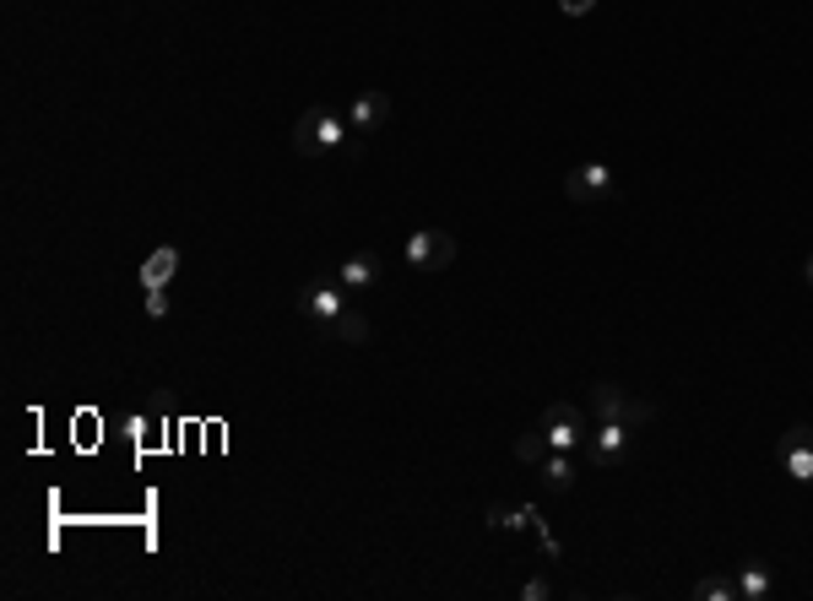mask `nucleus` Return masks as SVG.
<instances>
[{
    "label": "nucleus",
    "mask_w": 813,
    "mask_h": 601,
    "mask_svg": "<svg viewBox=\"0 0 813 601\" xmlns=\"http://www.w3.org/2000/svg\"><path fill=\"white\" fill-rule=\"evenodd\" d=\"M695 601H737V580L732 575H711L695 586Z\"/></svg>",
    "instance_id": "2eb2a0df"
},
{
    "label": "nucleus",
    "mask_w": 813,
    "mask_h": 601,
    "mask_svg": "<svg viewBox=\"0 0 813 601\" xmlns=\"http://www.w3.org/2000/svg\"><path fill=\"white\" fill-rule=\"evenodd\" d=\"M538 477L553 488V494H569L575 488V477H580V466H575V455L569 450H547L538 461Z\"/></svg>",
    "instance_id": "9d476101"
},
{
    "label": "nucleus",
    "mask_w": 813,
    "mask_h": 601,
    "mask_svg": "<svg viewBox=\"0 0 813 601\" xmlns=\"http://www.w3.org/2000/svg\"><path fill=\"white\" fill-rule=\"evenodd\" d=\"M558 11L564 16H586V11H597V0H558Z\"/></svg>",
    "instance_id": "aec40b11"
},
{
    "label": "nucleus",
    "mask_w": 813,
    "mask_h": 601,
    "mask_svg": "<svg viewBox=\"0 0 813 601\" xmlns=\"http://www.w3.org/2000/svg\"><path fill=\"white\" fill-rule=\"evenodd\" d=\"M538 429L547 433V444H553V450H569V455L591 444V423H586V412H580V407H569V401H553V407L538 418Z\"/></svg>",
    "instance_id": "f03ea898"
},
{
    "label": "nucleus",
    "mask_w": 813,
    "mask_h": 601,
    "mask_svg": "<svg viewBox=\"0 0 813 601\" xmlns=\"http://www.w3.org/2000/svg\"><path fill=\"white\" fill-rule=\"evenodd\" d=\"M564 195H569L575 206H597V201H608V195H613V169H608V163H580V169L564 179Z\"/></svg>",
    "instance_id": "423d86ee"
},
{
    "label": "nucleus",
    "mask_w": 813,
    "mask_h": 601,
    "mask_svg": "<svg viewBox=\"0 0 813 601\" xmlns=\"http://www.w3.org/2000/svg\"><path fill=\"white\" fill-rule=\"evenodd\" d=\"M385 120H391V98H385L380 87L353 92V103H348V125H353V136H374Z\"/></svg>",
    "instance_id": "0eeeda50"
},
{
    "label": "nucleus",
    "mask_w": 813,
    "mask_h": 601,
    "mask_svg": "<svg viewBox=\"0 0 813 601\" xmlns=\"http://www.w3.org/2000/svg\"><path fill=\"white\" fill-rule=\"evenodd\" d=\"M630 439H634V429L630 423H619V418H608V423H597V433H591V455H597V466H619V455L630 450Z\"/></svg>",
    "instance_id": "6e6552de"
},
{
    "label": "nucleus",
    "mask_w": 813,
    "mask_h": 601,
    "mask_svg": "<svg viewBox=\"0 0 813 601\" xmlns=\"http://www.w3.org/2000/svg\"><path fill=\"white\" fill-rule=\"evenodd\" d=\"M348 287L342 282H309V287H298V309H304V320H315V326H337L342 320V309H348Z\"/></svg>",
    "instance_id": "7ed1b4c3"
},
{
    "label": "nucleus",
    "mask_w": 813,
    "mask_h": 601,
    "mask_svg": "<svg viewBox=\"0 0 813 601\" xmlns=\"http://www.w3.org/2000/svg\"><path fill=\"white\" fill-rule=\"evenodd\" d=\"M331 331H337V342H348V347H363V342H369V315H363V309H353V304H348V309H342V320H337V326H331Z\"/></svg>",
    "instance_id": "4468645a"
},
{
    "label": "nucleus",
    "mask_w": 813,
    "mask_h": 601,
    "mask_svg": "<svg viewBox=\"0 0 813 601\" xmlns=\"http://www.w3.org/2000/svg\"><path fill=\"white\" fill-rule=\"evenodd\" d=\"M348 136H353V125L337 109H304L293 120V152H304V158H326V152L348 147Z\"/></svg>",
    "instance_id": "f257e3e1"
},
{
    "label": "nucleus",
    "mask_w": 813,
    "mask_h": 601,
    "mask_svg": "<svg viewBox=\"0 0 813 601\" xmlns=\"http://www.w3.org/2000/svg\"><path fill=\"white\" fill-rule=\"evenodd\" d=\"M776 461L787 466V477H792V483L813 488V423H792L787 439H781V450H776Z\"/></svg>",
    "instance_id": "39448f33"
},
{
    "label": "nucleus",
    "mask_w": 813,
    "mask_h": 601,
    "mask_svg": "<svg viewBox=\"0 0 813 601\" xmlns=\"http://www.w3.org/2000/svg\"><path fill=\"white\" fill-rule=\"evenodd\" d=\"M451 260H455V234H445V228H418L407 239V265L413 271H445Z\"/></svg>",
    "instance_id": "20e7f679"
},
{
    "label": "nucleus",
    "mask_w": 813,
    "mask_h": 601,
    "mask_svg": "<svg viewBox=\"0 0 813 601\" xmlns=\"http://www.w3.org/2000/svg\"><path fill=\"white\" fill-rule=\"evenodd\" d=\"M770 586H776L770 564H759V558H743V564H737V601H765Z\"/></svg>",
    "instance_id": "f8f14e48"
},
{
    "label": "nucleus",
    "mask_w": 813,
    "mask_h": 601,
    "mask_svg": "<svg viewBox=\"0 0 813 601\" xmlns=\"http://www.w3.org/2000/svg\"><path fill=\"white\" fill-rule=\"evenodd\" d=\"M169 315V287H147V320H163Z\"/></svg>",
    "instance_id": "6ab92c4d"
},
{
    "label": "nucleus",
    "mask_w": 813,
    "mask_h": 601,
    "mask_svg": "<svg viewBox=\"0 0 813 601\" xmlns=\"http://www.w3.org/2000/svg\"><path fill=\"white\" fill-rule=\"evenodd\" d=\"M591 412H597V423H608V418L624 423V412H630V390H624L619 379H597V385H591Z\"/></svg>",
    "instance_id": "9b49d317"
},
{
    "label": "nucleus",
    "mask_w": 813,
    "mask_h": 601,
    "mask_svg": "<svg viewBox=\"0 0 813 601\" xmlns=\"http://www.w3.org/2000/svg\"><path fill=\"white\" fill-rule=\"evenodd\" d=\"M174 271H180V250L163 245V250H153V256L142 260V287H169Z\"/></svg>",
    "instance_id": "ddd939ff"
},
{
    "label": "nucleus",
    "mask_w": 813,
    "mask_h": 601,
    "mask_svg": "<svg viewBox=\"0 0 813 601\" xmlns=\"http://www.w3.org/2000/svg\"><path fill=\"white\" fill-rule=\"evenodd\" d=\"M547 450H553V444H547V433H542V429H532V433H521V439H516V461H527V466H538Z\"/></svg>",
    "instance_id": "dca6fc26"
},
{
    "label": "nucleus",
    "mask_w": 813,
    "mask_h": 601,
    "mask_svg": "<svg viewBox=\"0 0 813 601\" xmlns=\"http://www.w3.org/2000/svg\"><path fill=\"white\" fill-rule=\"evenodd\" d=\"M547 597H553V580H547V575H532V580L521 586V601H547Z\"/></svg>",
    "instance_id": "a211bd4d"
},
{
    "label": "nucleus",
    "mask_w": 813,
    "mask_h": 601,
    "mask_svg": "<svg viewBox=\"0 0 813 601\" xmlns=\"http://www.w3.org/2000/svg\"><path fill=\"white\" fill-rule=\"evenodd\" d=\"M337 282L348 287V293H369L374 282H380V256L374 250H359V256H348L337 265Z\"/></svg>",
    "instance_id": "1a4fd4ad"
},
{
    "label": "nucleus",
    "mask_w": 813,
    "mask_h": 601,
    "mask_svg": "<svg viewBox=\"0 0 813 601\" xmlns=\"http://www.w3.org/2000/svg\"><path fill=\"white\" fill-rule=\"evenodd\" d=\"M803 282H809V287H813V256L803 260Z\"/></svg>",
    "instance_id": "412c9836"
},
{
    "label": "nucleus",
    "mask_w": 813,
    "mask_h": 601,
    "mask_svg": "<svg viewBox=\"0 0 813 601\" xmlns=\"http://www.w3.org/2000/svg\"><path fill=\"white\" fill-rule=\"evenodd\" d=\"M538 510H510V504H488V525L494 531H516V525H532Z\"/></svg>",
    "instance_id": "f3484780"
}]
</instances>
